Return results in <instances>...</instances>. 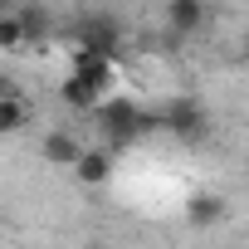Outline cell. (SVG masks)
<instances>
[{"mask_svg": "<svg viewBox=\"0 0 249 249\" xmlns=\"http://www.w3.org/2000/svg\"><path fill=\"white\" fill-rule=\"evenodd\" d=\"M69 171L78 186H107L112 181V147H78Z\"/></svg>", "mask_w": 249, "mask_h": 249, "instance_id": "obj_1", "label": "cell"}, {"mask_svg": "<svg viewBox=\"0 0 249 249\" xmlns=\"http://www.w3.org/2000/svg\"><path fill=\"white\" fill-rule=\"evenodd\" d=\"M205 15H210L205 0H166V25H171L176 35H196V30L205 25Z\"/></svg>", "mask_w": 249, "mask_h": 249, "instance_id": "obj_2", "label": "cell"}, {"mask_svg": "<svg viewBox=\"0 0 249 249\" xmlns=\"http://www.w3.org/2000/svg\"><path fill=\"white\" fill-rule=\"evenodd\" d=\"M30 103H25V93H0V137H15V132H25L30 127Z\"/></svg>", "mask_w": 249, "mask_h": 249, "instance_id": "obj_3", "label": "cell"}, {"mask_svg": "<svg viewBox=\"0 0 249 249\" xmlns=\"http://www.w3.org/2000/svg\"><path fill=\"white\" fill-rule=\"evenodd\" d=\"M78 147H83V142H78L73 132H49V137L39 142V157H44L49 166L69 171V166H73V157H78Z\"/></svg>", "mask_w": 249, "mask_h": 249, "instance_id": "obj_4", "label": "cell"}, {"mask_svg": "<svg viewBox=\"0 0 249 249\" xmlns=\"http://www.w3.org/2000/svg\"><path fill=\"white\" fill-rule=\"evenodd\" d=\"M30 44V15L20 10H0V54H15Z\"/></svg>", "mask_w": 249, "mask_h": 249, "instance_id": "obj_5", "label": "cell"}, {"mask_svg": "<svg viewBox=\"0 0 249 249\" xmlns=\"http://www.w3.org/2000/svg\"><path fill=\"white\" fill-rule=\"evenodd\" d=\"M10 88H15V83H10V73H5V69H0V93H10Z\"/></svg>", "mask_w": 249, "mask_h": 249, "instance_id": "obj_6", "label": "cell"}]
</instances>
